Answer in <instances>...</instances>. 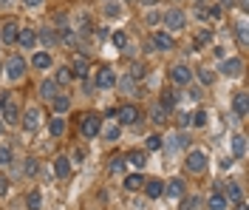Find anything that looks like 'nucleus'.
Masks as SVG:
<instances>
[{
  "mask_svg": "<svg viewBox=\"0 0 249 210\" xmlns=\"http://www.w3.org/2000/svg\"><path fill=\"white\" fill-rule=\"evenodd\" d=\"M159 148H164V139H161L159 134H150V136L144 139V151H159Z\"/></svg>",
  "mask_w": 249,
  "mask_h": 210,
  "instance_id": "obj_39",
  "label": "nucleus"
},
{
  "mask_svg": "<svg viewBox=\"0 0 249 210\" xmlns=\"http://www.w3.org/2000/svg\"><path fill=\"white\" fill-rule=\"evenodd\" d=\"M232 156L235 159H244V156H247V136H244V134L232 136Z\"/></svg>",
  "mask_w": 249,
  "mask_h": 210,
  "instance_id": "obj_27",
  "label": "nucleus"
},
{
  "mask_svg": "<svg viewBox=\"0 0 249 210\" xmlns=\"http://www.w3.org/2000/svg\"><path fill=\"white\" fill-rule=\"evenodd\" d=\"M238 9H241V12H247V9H249V0H238Z\"/></svg>",
  "mask_w": 249,
  "mask_h": 210,
  "instance_id": "obj_54",
  "label": "nucleus"
},
{
  "mask_svg": "<svg viewBox=\"0 0 249 210\" xmlns=\"http://www.w3.org/2000/svg\"><path fill=\"white\" fill-rule=\"evenodd\" d=\"M12 191V179L6 176V173H0V196H6Z\"/></svg>",
  "mask_w": 249,
  "mask_h": 210,
  "instance_id": "obj_47",
  "label": "nucleus"
},
{
  "mask_svg": "<svg viewBox=\"0 0 249 210\" xmlns=\"http://www.w3.org/2000/svg\"><path fill=\"white\" fill-rule=\"evenodd\" d=\"M12 97H15L12 91H0V111H3V105H6V102H9Z\"/></svg>",
  "mask_w": 249,
  "mask_h": 210,
  "instance_id": "obj_50",
  "label": "nucleus"
},
{
  "mask_svg": "<svg viewBox=\"0 0 249 210\" xmlns=\"http://www.w3.org/2000/svg\"><path fill=\"white\" fill-rule=\"evenodd\" d=\"M102 12H105V17H108V20H113V17H122L124 6H122V3H116V0H108Z\"/></svg>",
  "mask_w": 249,
  "mask_h": 210,
  "instance_id": "obj_33",
  "label": "nucleus"
},
{
  "mask_svg": "<svg viewBox=\"0 0 249 210\" xmlns=\"http://www.w3.org/2000/svg\"><path fill=\"white\" fill-rule=\"evenodd\" d=\"M71 71H74V77H88L91 74V63L85 57H74L71 60Z\"/></svg>",
  "mask_w": 249,
  "mask_h": 210,
  "instance_id": "obj_24",
  "label": "nucleus"
},
{
  "mask_svg": "<svg viewBox=\"0 0 249 210\" xmlns=\"http://www.w3.org/2000/svg\"><path fill=\"white\" fill-rule=\"evenodd\" d=\"M3 131H6V125H3V119H0V136H3Z\"/></svg>",
  "mask_w": 249,
  "mask_h": 210,
  "instance_id": "obj_58",
  "label": "nucleus"
},
{
  "mask_svg": "<svg viewBox=\"0 0 249 210\" xmlns=\"http://www.w3.org/2000/svg\"><path fill=\"white\" fill-rule=\"evenodd\" d=\"M184 191H187V185L181 176H173L170 182H164V196H170V199H181Z\"/></svg>",
  "mask_w": 249,
  "mask_h": 210,
  "instance_id": "obj_13",
  "label": "nucleus"
},
{
  "mask_svg": "<svg viewBox=\"0 0 249 210\" xmlns=\"http://www.w3.org/2000/svg\"><path fill=\"white\" fill-rule=\"evenodd\" d=\"M12 162H15V151H12V145H6V142H3V145H0V165H3V168H9Z\"/></svg>",
  "mask_w": 249,
  "mask_h": 210,
  "instance_id": "obj_37",
  "label": "nucleus"
},
{
  "mask_svg": "<svg viewBox=\"0 0 249 210\" xmlns=\"http://www.w3.org/2000/svg\"><path fill=\"white\" fill-rule=\"evenodd\" d=\"M26 57H20V54H12L9 60H6V65H3V74L9 77L12 82H17V80H23L26 77Z\"/></svg>",
  "mask_w": 249,
  "mask_h": 210,
  "instance_id": "obj_3",
  "label": "nucleus"
},
{
  "mask_svg": "<svg viewBox=\"0 0 249 210\" xmlns=\"http://www.w3.org/2000/svg\"><path fill=\"white\" fill-rule=\"evenodd\" d=\"M142 6H156V3H159V0H139Z\"/></svg>",
  "mask_w": 249,
  "mask_h": 210,
  "instance_id": "obj_56",
  "label": "nucleus"
},
{
  "mask_svg": "<svg viewBox=\"0 0 249 210\" xmlns=\"http://www.w3.org/2000/svg\"><path fill=\"white\" fill-rule=\"evenodd\" d=\"M193 3H196V6H204V0H193Z\"/></svg>",
  "mask_w": 249,
  "mask_h": 210,
  "instance_id": "obj_60",
  "label": "nucleus"
},
{
  "mask_svg": "<svg viewBox=\"0 0 249 210\" xmlns=\"http://www.w3.org/2000/svg\"><path fill=\"white\" fill-rule=\"evenodd\" d=\"M159 20H161V15H159V12H150V15H147V26H156Z\"/></svg>",
  "mask_w": 249,
  "mask_h": 210,
  "instance_id": "obj_52",
  "label": "nucleus"
},
{
  "mask_svg": "<svg viewBox=\"0 0 249 210\" xmlns=\"http://www.w3.org/2000/svg\"><path fill=\"white\" fill-rule=\"evenodd\" d=\"M161 20H164V29H167V34L173 32H184L187 29V15H184V9H167L164 15H161Z\"/></svg>",
  "mask_w": 249,
  "mask_h": 210,
  "instance_id": "obj_2",
  "label": "nucleus"
},
{
  "mask_svg": "<svg viewBox=\"0 0 249 210\" xmlns=\"http://www.w3.org/2000/svg\"><path fill=\"white\" fill-rule=\"evenodd\" d=\"M71 168H74V165H71V159H68V156H57V159H54V173H57L60 179L71 176Z\"/></svg>",
  "mask_w": 249,
  "mask_h": 210,
  "instance_id": "obj_22",
  "label": "nucleus"
},
{
  "mask_svg": "<svg viewBox=\"0 0 249 210\" xmlns=\"http://www.w3.org/2000/svg\"><path fill=\"white\" fill-rule=\"evenodd\" d=\"M224 199H227V205H238V202H244V193H241V185H235V182H230V185H227V191H224Z\"/></svg>",
  "mask_w": 249,
  "mask_h": 210,
  "instance_id": "obj_26",
  "label": "nucleus"
},
{
  "mask_svg": "<svg viewBox=\"0 0 249 210\" xmlns=\"http://www.w3.org/2000/svg\"><path fill=\"white\" fill-rule=\"evenodd\" d=\"M124 162H127V165H133L136 171H142V168L147 165V151H130V153L124 156Z\"/></svg>",
  "mask_w": 249,
  "mask_h": 210,
  "instance_id": "obj_25",
  "label": "nucleus"
},
{
  "mask_svg": "<svg viewBox=\"0 0 249 210\" xmlns=\"http://www.w3.org/2000/svg\"><path fill=\"white\" fill-rule=\"evenodd\" d=\"M113 122L119 125V128H130V125H139L142 119H144V114H142L139 105H133V102H122L116 111H113Z\"/></svg>",
  "mask_w": 249,
  "mask_h": 210,
  "instance_id": "obj_1",
  "label": "nucleus"
},
{
  "mask_svg": "<svg viewBox=\"0 0 249 210\" xmlns=\"http://www.w3.org/2000/svg\"><path fill=\"white\" fill-rule=\"evenodd\" d=\"M170 82L173 85H178V88H187L190 82H193V71H190V65L187 63H176L170 68Z\"/></svg>",
  "mask_w": 249,
  "mask_h": 210,
  "instance_id": "obj_6",
  "label": "nucleus"
},
{
  "mask_svg": "<svg viewBox=\"0 0 249 210\" xmlns=\"http://www.w3.org/2000/svg\"><path fill=\"white\" fill-rule=\"evenodd\" d=\"M142 191H144L147 199H161L164 196V182L161 179H144V188Z\"/></svg>",
  "mask_w": 249,
  "mask_h": 210,
  "instance_id": "obj_16",
  "label": "nucleus"
},
{
  "mask_svg": "<svg viewBox=\"0 0 249 210\" xmlns=\"http://www.w3.org/2000/svg\"><path fill=\"white\" fill-rule=\"evenodd\" d=\"M17 32H20V26H17L15 20H6V23L0 26V43H3V46H15Z\"/></svg>",
  "mask_w": 249,
  "mask_h": 210,
  "instance_id": "obj_11",
  "label": "nucleus"
},
{
  "mask_svg": "<svg viewBox=\"0 0 249 210\" xmlns=\"http://www.w3.org/2000/svg\"><path fill=\"white\" fill-rule=\"evenodd\" d=\"M9 3H12V0H0V6H9Z\"/></svg>",
  "mask_w": 249,
  "mask_h": 210,
  "instance_id": "obj_59",
  "label": "nucleus"
},
{
  "mask_svg": "<svg viewBox=\"0 0 249 210\" xmlns=\"http://www.w3.org/2000/svg\"><path fill=\"white\" fill-rule=\"evenodd\" d=\"M184 165H187V171H190V173H196V176H198V173L207 171V153H204V151H190V153H187V159H184Z\"/></svg>",
  "mask_w": 249,
  "mask_h": 210,
  "instance_id": "obj_8",
  "label": "nucleus"
},
{
  "mask_svg": "<svg viewBox=\"0 0 249 210\" xmlns=\"http://www.w3.org/2000/svg\"><path fill=\"white\" fill-rule=\"evenodd\" d=\"M37 43H43V46H46V51L57 49V46H60V37H57V29H51V26H46V29H40V34H37Z\"/></svg>",
  "mask_w": 249,
  "mask_h": 210,
  "instance_id": "obj_12",
  "label": "nucleus"
},
{
  "mask_svg": "<svg viewBox=\"0 0 249 210\" xmlns=\"http://www.w3.org/2000/svg\"><path fill=\"white\" fill-rule=\"evenodd\" d=\"M198 205H201V199H187L181 210H193V208H198Z\"/></svg>",
  "mask_w": 249,
  "mask_h": 210,
  "instance_id": "obj_51",
  "label": "nucleus"
},
{
  "mask_svg": "<svg viewBox=\"0 0 249 210\" xmlns=\"http://www.w3.org/2000/svg\"><path fill=\"white\" fill-rule=\"evenodd\" d=\"M51 80L57 82L60 88H65V85H71V82L77 80V77H74V71H71V65H60V68H57V74H54Z\"/></svg>",
  "mask_w": 249,
  "mask_h": 210,
  "instance_id": "obj_20",
  "label": "nucleus"
},
{
  "mask_svg": "<svg viewBox=\"0 0 249 210\" xmlns=\"http://www.w3.org/2000/svg\"><path fill=\"white\" fill-rule=\"evenodd\" d=\"M116 82H119V77L113 74V68L102 65V68L96 71V77H93V88H102V91H108V88H113Z\"/></svg>",
  "mask_w": 249,
  "mask_h": 210,
  "instance_id": "obj_7",
  "label": "nucleus"
},
{
  "mask_svg": "<svg viewBox=\"0 0 249 210\" xmlns=\"http://www.w3.org/2000/svg\"><path fill=\"white\" fill-rule=\"evenodd\" d=\"M124 3H133V0H124Z\"/></svg>",
  "mask_w": 249,
  "mask_h": 210,
  "instance_id": "obj_62",
  "label": "nucleus"
},
{
  "mask_svg": "<svg viewBox=\"0 0 249 210\" xmlns=\"http://www.w3.org/2000/svg\"><path fill=\"white\" fill-rule=\"evenodd\" d=\"M124 165H127L124 156H113V159L108 162V173H113V176H116V173H124Z\"/></svg>",
  "mask_w": 249,
  "mask_h": 210,
  "instance_id": "obj_38",
  "label": "nucleus"
},
{
  "mask_svg": "<svg viewBox=\"0 0 249 210\" xmlns=\"http://www.w3.org/2000/svg\"><path fill=\"white\" fill-rule=\"evenodd\" d=\"M0 74H3V65H0Z\"/></svg>",
  "mask_w": 249,
  "mask_h": 210,
  "instance_id": "obj_61",
  "label": "nucleus"
},
{
  "mask_svg": "<svg viewBox=\"0 0 249 210\" xmlns=\"http://www.w3.org/2000/svg\"><path fill=\"white\" fill-rule=\"evenodd\" d=\"M122 185H124V191L136 193V191H142V188H144V173H142V171H136V173H127Z\"/></svg>",
  "mask_w": 249,
  "mask_h": 210,
  "instance_id": "obj_21",
  "label": "nucleus"
},
{
  "mask_svg": "<svg viewBox=\"0 0 249 210\" xmlns=\"http://www.w3.org/2000/svg\"><path fill=\"white\" fill-rule=\"evenodd\" d=\"M48 134H51L54 139H60L62 134H65V119H62V116H51V119H48Z\"/></svg>",
  "mask_w": 249,
  "mask_h": 210,
  "instance_id": "obj_28",
  "label": "nucleus"
},
{
  "mask_svg": "<svg viewBox=\"0 0 249 210\" xmlns=\"http://www.w3.org/2000/svg\"><path fill=\"white\" fill-rule=\"evenodd\" d=\"M218 6L224 9V6H235V0H218Z\"/></svg>",
  "mask_w": 249,
  "mask_h": 210,
  "instance_id": "obj_55",
  "label": "nucleus"
},
{
  "mask_svg": "<svg viewBox=\"0 0 249 210\" xmlns=\"http://www.w3.org/2000/svg\"><path fill=\"white\" fill-rule=\"evenodd\" d=\"M37 94H40V99H43V102H51V99H54L57 94H60V85H57V82H54L51 77H48V80H43V82H40Z\"/></svg>",
  "mask_w": 249,
  "mask_h": 210,
  "instance_id": "obj_15",
  "label": "nucleus"
},
{
  "mask_svg": "<svg viewBox=\"0 0 249 210\" xmlns=\"http://www.w3.org/2000/svg\"><path fill=\"white\" fill-rule=\"evenodd\" d=\"M178 128H190V114H178Z\"/></svg>",
  "mask_w": 249,
  "mask_h": 210,
  "instance_id": "obj_49",
  "label": "nucleus"
},
{
  "mask_svg": "<svg viewBox=\"0 0 249 210\" xmlns=\"http://www.w3.org/2000/svg\"><path fill=\"white\" fill-rule=\"evenodd\" d=\"M204 43H213V32L210 29H201L198 37H196V46H204Z\"/></svg>",
  "mask_w": 249,
  "mask_h": 210,
  "instance_id": "obj_46",
  "label": "nucleus"
},
{
  "mask_svg": "<svg viewBox=\"0 0 249 210\" xmlns=\"http://www.w3.org/2000/svg\"><path fill=\"white\" fill-rule=\"evenodd\" d=\"M102 136H105L108 142H116V139L122 136V128H119V125L113 122V125H108V128H105V134H102Z\"/></svg>",
  "mask_w": 249,
  "mask_h": 210,
  "instance_id": "obj_42",
  "label": "nucleus"
},
{
  "mask_svg": "<svg viewBox=\"0 0 249 210\" xmlns=\"http://www.w3.org/2000/svg\"><path fill=\"white\" fill-rule=\"evenodd\" d=\"M232 111H235V116H238V119H247V114H249V99H247V94H244V91L232 97Z\"/></svg>",
  "mask_w": 249,
  "mask_h": 210,
  "instance_id": "obj_19",
  "label": "nucleus"
},
{
  "mask_svg": "<svg viewBox=\"0 0 249 210\" xmlns=\"http://www.w3.org/2000/svg\"><path fill=\"white\" fill-rule=\"evenodd\" d=\"M40 125H43V111L40 108L31 105V108H26V111L20 114V128L26 131V134H34Z\"/></svg>",
  "mask_w": 249,
  "mask_h": 210,
  "instance_id": "obj_5",
  "label": "nucleus"
},
{
  "mask_svg": "<svg viewBox=\"0 0 249 210\" xmlns=\"http://www.w3.org/2000/svg\"><path fill=\"white\" fill-rule=\"evenodd\" d=\"M207 119H210V114H207V111H196L193 116H190V125H193V128H204V125H207Z\"/></svg>",
  "mask_w": 249,
  "mask_h": 210,
  "instance_id": "obj_40",
  "label": "nucleus"
},
{
  "mask_svg": "<svg viewBox=\"0 0 249 210\" xmlns=\"http://www.w3.org/2000/svg\"><path fill=\"white\" fill-rule=\"evenodd\" d=\"M20 105H17L15 99H9L6 105H3V111H0V119H3V125L9 128V125H20Z\"/></svg>",
  "mask_w": 249,
  "mask_h": 210,
  "instance_id": "obj_9",
  "label": "nucleus"
},
{
  "mask_svg": "<svg viewBox=\"0 0 249 210\" xmlns=\"http://www.w3.org/2000/svg\"><path fill=\"white\" fill-rule=\"evenodd\" d=\"M110 43H113L119 51H124V49H127V34H124V32H113V34H110Z\"/></svg>",
  "mask_w": 249,
  "mask_h": 210,
  "instance_id": "obj_41",
  "label": "nucleus"
},
{
  "mask_svg": "<svg viewBox=\"0 0 249 210\" xmlns=\"http://www.w3.org/2000/svg\"><path fill=\"white\" fill-rule=\"evenodd\" d=\"M20 171H23V176H26V179H34L37 173H40V165H37V159H34V156H26Z\"/></svg>",
  "mask_w": 249,
  "mask_h": 210,
  "instance_id": "obj_30",
  "label": "nucleus"
},
{
  "mask_svg": "<svg viewBox=\"0 0 249 210\" xmlns=\"http://www.w3.org/2000/svg\"><path fill=\"white\" fill-rule=\"evenodd\" d=\"M184 145H190L187 134H176V136L170 139V151H178V148H184Z\"/></svg>",
  "mask_w": 249,
  "mask_h": 210,
  "instance_id": "obj_45",
  "label": "nucleus"
},
{
  "mask_svg": "<svg viewBox=\"0 0 249 210\" xmlns=\"http://www.w3.org/2000/svg\"><path fill=\"white\" fill-rule=\"evenodd\" d=\"M79 131H82L85 139L99 136V134H102V116H99V114H82V119H79Z\"/></svg>",
  "mask_w": 249,
  "mask_h": 210,
  "instance_id": "obj_4",
  "label": "nucleus"
},
{
  "mask_svg": "<svg viewBox=\"0 0 249 210\" xmlns=\"http://www.w3.org/2000/svg\"><path fill=\"white\" fill-rule=\"evenodd\" d=\"M31 65H34L37 71H48V68L54 65V57H51V51H34V57H31Z\"/></svg>",
  "mask_w": 249,
  "mask_h": 210,
  "instance_id": "obj_17",
  "label": "nucleus"
},
{
  "mask_svg": "<svg viewBox=\"0 0 249 210\" xmlns=\"http://www.w3.org/2000/svg\"><path fill=\"white\" fill-rule=\"evenodd\" d=\"M167 116H170V111H164L159 102H156L153 108H150V119H153L156 125H164V122H167Z\"/></svg>",
  "mask_w": 249,
  "mask_h": 210,
  "instance_id": "obj_34",
  "label": "nucleus"
},
{
  "mask_svg": "<svg viewBox=\"0 0 249 210\" xmlns=\"http://www.w3.org/2000/svg\"><path fill=\"white\" fill-rule=\"evenodd\" d=\"M190 99H201V88H190Z\"/></svg>",
  "mask_w": 249,
  "mask_h": 210,
  "instance_id": "obj_53",
  "label": "nucleus"
},
{
  "mask_svg": "<svg viewBox=\"0 0 249 210\" xmlns=\"http://www.w3.org/2000/svg\"><path fill=\"white\" fill-rule=\"evenodd\" d=\"M23 6L26 9H40V6H46V0H23Z\"/></svg>",
  "mask_w": 249,
  "mask_h": 210,
  "instance_id": "obj_48",
  "label": "nucleus"
},
{
  "mask_svg": "<svg viewBox=\"0 0 249 210\" xmlns=\"http://www.w3.org/2000/svg\"><path fill=\"white\" fill-rule=\"evenodd\" d=\"M51 108L57 111V116L68 114V111H71V97H68V94H57V97L51 99Z\"/></svg>",
  "mask_w": 249,
  "mask_h": 210,
  "instance_id": "obj_23",
  "label": "nucleus"
},
{
  "mask_svg": "<svg viewBox=\"0 0 249 210\" xmlns=\"http://www.w3.org/2000/svg\"><path fill=\"white\" fill-rule=\"evenodd\" d=\"M26 210H43V196H40V191H29L26 193Z\"/></svg>",
  "mask_w": 249,
  "mask_h": 210,
  "instance_id": "obj_32",
  "label": "nucleus"
},
{
  "mask_svg": "<svg viewBox=\"0 0 249 210\" xmlns=\"http://www.w3.org/2000/svg\"><path fill=\"white\" fill-rule=\"evenodd\" d=\"M127 77H130L133 82L144 80V77H147V65H144V63H133V65H130V74H127Z\"/></svg>",
  "mask_w": 249,
  "mask_h": 210,
  "instance_id": "obj_36",
  "label": "nucleus"
},
{
  "mask_svg": "<svg viewBox=\"0 0 249 210\" xmlns=\"http://www.w3.org/2000/svg\"><path fill=\"white\" fill-rule=\"evenodd\" d=\"M221 74H227V77H241V74H244V60H241V57L224 60V63H221Z\"/></svg>",
  "mask_w": 249,
  "mask_h": 210,
  "instance_id": "obj_14",
  "label": "nucleus"
},
{
  "mask_svg": "<svg viewBox=\"0 0 249 210\" xmlns=\"http://www.w3.org/2000/svg\"><path fill=\"white\" fill-rule=\"evenodd\" d=\"M207 208H210V210H227L230 205H227L224 193H221V191H215V193H213L210 199H207Z\"/></svg>",
  "mask_w": 249,
  "mask_h": 210,
  "instance_id": "obj_31",
  "label": "nucleus"
},
{
  "mask_svg": "<svg viewBox=\"0 0 249 210\" xmlns=\"http://www.w3.org/2000/svg\"><path fill=\"white\" fill-rule=\"evenodd\" d=\"M159 105H161L164 111H170V114H173V108L178 105V94H176V91H161V99H159Z\"/></svg>",
  "mask_w": 249,
  "mask_h": 210,
  "instance_id": "obj_29",
  "label": "nucleus"
},
{
  "mask_svg": "<svg viewBox=\"0 0 249 210\" xmlns=\"http://www.w3.org/2000/svg\"><path fill=\"white\" fill-rule=\"evenodd\" d=\"M150 46H153V51H173L176 49V40H173V34H167V32H153Z\"/></svg>",
  "mask_w": 249,
  "mask_h": 210,
  "instance_id": "obj_10",
  "label": "nucleus"
},
{
  "mask_svg": "<svg viewBox=\"0 0 249 210\" xmlns=\"http://www.w3.org/2000/svg\"><path fill=\"white\" fill-rule=\"evenodd\" d=\"M17 43L26 51H34V46H37V32L34 29H20L17 32Z\"/></svg>",
  "mask_w": 249,
  "mask_h": 210,
  "instance_id": "obj_18",
  "label": "nucleus"
},
{
  "mask_svg": "<svg viewBox=\"0 0 249 210\" xmlns=\"http://www.w3.org/2000/svg\"><path fill=\"white\" fill-rule=\"evenodd\" d=\"M221 15H224V9H221V6H210V9H198V17H201V20H221Z\"/></svg>",
  "mask_w": 249,
  "mask_h": 210,
  "instance_id": "obj_35",
  "label": "nucleus"
},
{
  "mask_svg": "<svg viewBox=\"0 0 249 210\" xmlns=\"http://www.w3.org/2000/svg\"><path fill=\"white\" fill-rule=\"evenodd\" d=\"M247 29H249L247 23H238V29H235V37H238L241 49H247V43H249V40H247Z\"/></svg>",
  "mask_w": 249,
  "mask_h": 210,
  "instance_id": "obj_44",
  "label": "nucleus"
},
{
  "mask_svg": "<svg viewBox=\"0 0 249 210\" xmlns=\"http://www.w3.org/2000/svg\"><path fill=\"white\" fill-rule=\"evenodd\" d=\"M235 210H247V205H244V202H238V205H235Z\"/></svg>",
  "mask_w": 249,
  "mask_h": 210,
  "instance_id": "obj_57",
  "label": "nucleus"
},
{
  "mask_svg": "<svg viewBox=\"0 0 249 210\" xmlns=\"http://www.w3.org/2000/svg\"><path fill=\"white\" fill-rule=\"evenodd\" d=\"M198 82L207 88V85H213V82H215V74H213L210 68H201V71H198Z\"/></svg>",
  "mask_w": 249,
  "mask_h": 210,
  "instance_id": "obj_43",
  "label": "nucleus"
}]
</instances>
